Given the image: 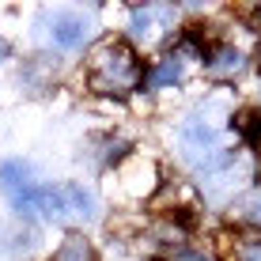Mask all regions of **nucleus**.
Returning <instances> with one entry per match:
<instances>
[{
	"mask_svg": "<svg viewBox=\"0 0 261 261\" xmlns=\"http://www.w3.org/2000/svg\"><path fill=\"white\" fill-rule=\"evenodd\" d=\"M182 31V8L174 4H137L125 12V42L140 53L163 49Z\"/></svg>",
	"mask_w": 261,
	"mask_h": 261,
	"instance_id": "nucleus-6",
	"label": "nucleus"
},
{
	"mask_svg": "<svg viewBox=\"0 0 261 261\" xmlns=\"http://www.w3.org/2000/svg\"><path fill=\"white\" fill-rule=\"evenodd\" d=\"M95 148H98V155H95V167H98V170H114V167H121L125 159H129V151H133V140H129V137H121V133H110V137L95 140Z\"/></svg>",
	"mask_w": 261,
	"mask_h": 261,
	"instance_id": "nucleus-12",
	"label": "nucleus"
},
{
	"mask_svg": "<svg viewBox=\"0 0 261 261\" xmlns=\"http://www.w3.org/2000/svg\"><path fill=\"white\" fill-rule=\"evenodd\" d=\"M34 38L49 53H84L95 38V12L84 8H46L34 15Z\"/></svg>",
	"mask_w": 261,
	"mask_h": 261,
	"instance_id": "nucleus-5",
	"label": "nucleus"
},
{
	"mask_svg": "<svg viewBox=\"0 0 261 261\" xmlns=\"http://www.w3.org/2000/svg\"><path fill=\"white\" fill-rule=\"evenodd\" d=\"M0 193L12 204V212L19 220L34 223L38 220V193H42V178L34 174V167L27 159H4L0 163Z\"/></svg>",
	"mask_w": 261,
	"mask_h": 261,
	"instance_id": "nucleus-7",
	"label": "nucleus"
},
{
	"mask_svg": "<svg viewBox=\"0 0 261 261\" xmlns=\"http://www.w3.org/2000/svg\"><path fill=\"white\" fill-rule=\"evenodd\" d=\"M231 261H261V231H242L231 242Z\"/></svg>",
	"mask_w": 261,
	"mask_h": 261,
	"instance_id": "nucleus-14",
	"label": "nucleus"
},
{
	"mask_svg": "<svg viewBox=\"0 0 261 261\" xmlns=\"http://www.w3.org/2000/svg\"><path fill=\"white\" fill-rule=\"evenodd\" d=\"M231 102L227 95H208L178 121L174 129V144H178V155H182L186 167H197L201 159H208L212 151L227 148V133H231Z\"/></svg>",
	"mask_w": 261,
	"mask_h": 261,
	"instance_id": "nucleus-3",
	"label": "nucleus"
},
{
	"mask_svg": "<svg viewBox=\"0 0 261 261\" xmlns=\"http://www.w3.org/2000/svg\"><path fill=\"white\" fill-rule=\"evenodd\" d=\"M257 110H261V91H257Z\"/></svg>",
	"mask_w": 261,
	"mask_h": 261,
	"instance_id": "nucleus-17",
	"label": "nucleus"
},
{
	"mask_svg": "<svg viewBox=\"0 0 261 261\" xmlns=\"http://www.w3.org/2000/svg\"><path fill=\"white\" fill-rule=\"evenodd\" d=\"M167 261H220L212 246H204V242H178L174 250H167Z\"/></svg>",
	"mask_w": 261,
	"mask_h": 261,
	"instance_id": "nucleus-13",
	"label": "nucleus"
},
{
	"mask_svg": "<svg viewBox=\"0 0 261 261\" xmlns=\"http://www.w3.org/2000/svg\"><path fill=\"white\" fill-rule=\"evenodd\" d=\"M254 65L261 68V38H257V46H254Z\"/></svg>",
	"mask_w": 261,
	"mask_h": 261,
	"instance_id": "nucleus-16",
	"label": "nucleus"
},
{
	"mask_svg": "<svg viewBox=\"0 0 261 261\" xmlns=\"http://www.w3.org/2000/svg\"><path fill=\"white\" fill-rule=\"evenodd\" d=\"M227 216L239 223L242 231H261V182L250 186L239 201H231L227 204Z\"/></svg>",
	"mask_w": 261,
	"mask_h": 261,
	"instance_id": "nucleus-10",
	"label": "nucleus"
},
{
	"mask_svg": "<svg viewBox=\"0 0 261 261\" xmlns=\"http://www.w3.org/2000/svg\"><path fill=\"white\" fill-rule=\"evenodd\" d=\"M201 65H204V76L216 80V84H235V80H242L250 72V57L235 42H216L201 57Z\"/></svg>",
	"mask_w": 261,
	"mask_h": 261,
	"instance_id": "nucleus-8",
	"label": "nucleus"
},
{
	"mask_svg": "<svg viewBox=\"0 0 261 261\" xmlns=\"http://www.w3.org/2000/svg\"><path fill=\"white\" fill-rule=\"evenodd\" d=\"M49 261H98V250L84 231H68V235L53 246Z\"/></svg>",
	"mask_w": 261,
	"mask_h": 261,
	"instance_id": "nucleus-11",
	"label": "nucleus"
},
{
	"mask_svg": "<svg viewBox=\"0 0 261 261\" xmlns=\"http://www.w3.org/2000/svg\"><path fill=\"white\" fill-rule=\"evenodd\" d=\"M144 57L125 38H102L95 42L84 65V87L98 98H133L144 91Z\"/></svg>",
	"mask_w": 261,
	"mask_h": 261,
	"instance_id": "nucleus-1",
	"label": "nucleus"
},
{
	"mask_svg": "<svg viewBox=\"0 0 261 261\" xmlns=\"http://www.w3.org/2000/svg\"><path fill=\"white\" fill-rule=\"evenodd\" d=\"M4 61H12V42L0 38V65H4Z\"/></svg>",
	"mask_w": 261,
	"mask_h": 261,
	"instance_id": "nucleus-15",
	"label": "nucleus"
},
{
	"mask_svg": "<svg viewBox=\"0 0 261 261\" xmlns=\"http://www.w3.org/2000/svg\"><path fill=\"white\" fill-rule=\"evenodd\" d=\"M197 190L204 193V201L212 204H231L239 201L250 186H257V155L242 144H227V148L212 151L208 159H201L190 167Z\"/></svg>",
	"mask_w": 261,
	"mask_h": 261,
	"instance_id": "nucleus-2",
	"label": "nucleus"
},
{
	"mask_svg": "<svg viewBox=\"0 0 261 261\" xmlns=\"http://www.w3.org/2000/svg\"><path fill=\"white\" fill-rule=\"evenodd\" d=\"M98 220V193L84 182H42L38 193V223L80 231Z\"/></svg>",
	"mask_w": 261,
	"mask_h": 261,
	"instance_id": "nucleus-4",
	"label": "nucleus"
},
{
	"mask_svg": "<svg viewBox=\"0 0 261 261\" xmlns=\"http://www.w3.org/2000/svg\"><path fill=\"white\" fill-rule=\"evenodd\" d=\"M186 76H190V57L170 46L144 68V91H170V87H182Z\"/></svg>",
	"mask_w": 261,
	"mask_h": 261,
	"instance_id": "nucleus-9",
	"label": "nucleus"
}]
</instances>
